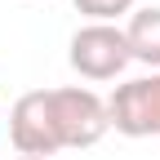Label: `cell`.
Returning a JSON list of instances; mask_svg holds the SVG:
<instances>
[{
	"instance_id": "obj_2",
	"label": "cell",
	"mask_w": 160,
	"mask_h": 160,
	"mask_svg": "<svg viewBox=\"0 0 160 160\" xmlns=\"http://www.w3.org/2000/svg\"><path fill=\"white\" fill-rule=\"evenodd\" d=\"M107 120L125 138H160V71L116 85L107 98Z\"/></svg>"
},
{
	"instance_id": "obj_6",
	"label": "cell",
	"mask_w": 160,
	"mask_h": 160,
	"mask_svg": "<svg viewBox=\"0 0 160 160\" xmlns=\"http://www.w3.org/2000/svg\"><path fill=\"white\" fill-rule=\"evenodd\" d=\"M76 9L85 13L89 22H111L116 27V18L133 13V0H76Z\"/></svg>"
},
{
	"instance_id": "obj_5",
	"label": "cell",
	"mask_w": 160,
	"mask_h": 160,
	"mask_svg": "<svg viewBox=\"0 0 160 160\" xmlns=\"http://www.w3.org/2000/svg\"><path fill=\"white\" fill-rule=\"evenodd\" d=\"M125 45H129L133 62H147L151 71H160V5H147V9L129 13Z\"/></svg>"
},
{
	"instance_id": "obj_8",
	"label": "cell",
	"mask_w": 160,
	"mask_h": 160,
	"mask_svg": "<svg viewBox=\"0 0 160 160\" xmlns=\"http://www.w3.org/2000/svg\"><path fill=\"white\" fill-rule=\"evenodd\" d=\"M0 138H5V120H0Z\"/></svg>"
},
{
	"instance_id": "obj_7",
	"label": "cell",
	"mask_w": 160,
	"mask_h": 160,
	"mask_svg": "<svg viewBox=\"0 0 160 160\" xmlns=\"http://www.w3.org/2000/svg\"><path fill=\"white\" fill-rule=\"evenodd\" d=\"M18 160H45V156H18Z\"/></svg>"
},
{
	"instance_id": "obj_3",
	"label": "cell",
	"mask_w": 160,
	"mask_h": 160,
	"mask_svg": "<svg viewBox=\"0 0 160 160\" xmlns=\"http://www.w3.org/2000/svg\"><path fill=\"white\" fill-rule=\"evenodd\" d=\"M53 98V120H58V138H62V147H93L102 142L111 120H107V98H98L93 89H49Z\"/></svg>"
},
{
	"instance_id": "obj_1",
	"label": "cell",
	"mask_w": 160,
	"mask_h": 160,
	"mask_svg": "<svg viewBox=\"0 0 160 160\" xmlns=\"http://www.w3.org/2000/svg\"><path fill=\"white\" fill-rule=\"evenodd\" d=\"M67 62L85 80H116L133 58H129V45H125V31L120 27H111V22H85L71 36V45H67Z\"/></svg>"
},
{
	"instance_id": "obj_4",
	"label": "cell",
	"mask_w": 160,
	"mask_h": 160,
	"mask_svg": "<svg viewBox=\"0 0 160 160\" xmlns=\"http://www.w3.org/2000/svg\"><path fill=\"white\" fill-rule=\"evenodd\" d=\"M9 142L18 156H45L49 160L53 151H62L49 89H31L9 107Z\"/></svg>"
}]
</instances>
